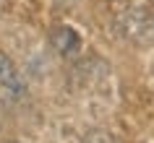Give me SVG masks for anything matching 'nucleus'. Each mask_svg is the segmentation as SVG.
Masks as SVG:
<instances>
[{
	"label": "nucleus",
	"mask_w": 154,
	"mask_h": 143,
	"mask_svg": "<svg viewBox=\"0 0 154 143\" xmlns=\"http://www.w3.org/2000/svg\"><path fill=\"white\" fill-rule=\"evenodd\" d=\"M24 94H26V83L18 73L16 63L5 52H0V99L5 104H13L18 99H24Z\"/></svg>",
	"instance_id": "obj_1"
}]
</instances>
